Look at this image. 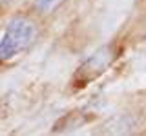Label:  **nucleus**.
I'll return each mask as SVG.
<instances>
[{
    "mask_svg": "<svg viewBox=\"0 0 146 136\" xmlns=\"http://www.w3.org/2000/svg\"><path fill=\"white\" fill-rule=\"evenodd\" d=\"M38 36V27L27 16H15L0 38V62H9L26 53L35 44Z\"/></svg>",
    "mask_w": 146,
    "mask_h": 136,
    "instance_id": "1",
    "label": "nucleus"
},
{
    "mask_svg": "<svg viewBox=\"0 0 146 136\" xmlns=\"http://www.w3.org/2000/svg\"><path fill=\"white\" fill-rule=\"evenodd\" d=\"M15 2V0H0V6H4V7H7V6H11V4Z\"/></svg>",
    "mask_w": 146,
    "mask_h": 136,
    "instance_id": "5",
    "label": "nucleus"
},
{
    "mask_svg": "<svg viewBox=\"0 0 146 136\" xmlns=\"http://www.w3.org/2000/svg\"><path fill=\"white\" fill-rule=\"evenodd\" d=\"M64 0H35V9L40 15H51L62 6Z\"/></svg>",
    "mask_w": 146,
    "mask_h": 136,
    "instance_id": "3",
    "label": "nucleus"
},
{
    "mask_svg": "<svg viewBox=\"0 0 146 136\" xmlns=\"http://www.w3.org/2000/svg\"><path fill=\"white\" fill-rule=\"evenodd\" d=\"M115 60V49L111 45L99 49L97 53H93L91 56L79 67V71L75 73V82L79 85H84L88 82L95 80L97 76H100L104 71L111 65V62Z\"/></svg>",
    "mask_w": 146,
    "mask_h": 136,
    "instance_id": "2",
    "label": "nucleus"
},
{
    "mask_svg": "<svg viewBox=\"0 0 146 136\" xmlns=\"http://www.w3.org/2000/svg\"><path fill=\"white\" fill-rule=\"evenodd\" d=\"M108 124L115 127V129H111L110 133H119V134H121V133H130L133 122H131L128 116H119V118H111Z\"/></svg>",
    "mask_w": 146,
    "mask_h": 136,
    "instance_id": "4",
    "label": "nucleus"
}]
</instances>
